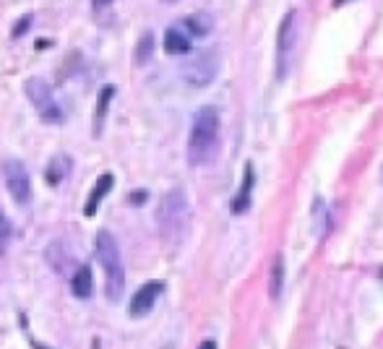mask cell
Segmentation results:
<instances>
[{"label":"cell","instance_id":"obj_1","mask_svg":"<svg viewBox=\"0 0 383 349\" xmlns=\"http://www.w3.org/2000/svg\"><path fill=\"white\" fill-rule=\"evenodd\" d=\"M219 110L211 105H204L196 110L191 122V136H188V162L193 167L209 164L219 151Z\"/></svg>","mask_w":383,"mask_h":349},{"label":"cell","instance_id":"obj_2","mask_svg":"<svg viewBox=\"0 0 383 349\" xmlns=\"http://www.w3.org/2000/svg\"><path fill=\"white\" fill-rule=\"evenodd\" d=\"M96 258L104 271V297L118 302L126 292V266H123L120 245L110 229L96 232Z\"/></svg>","mask_w":383,"mask_h":349},{"label":"cell","instance_id":"obj_3","mask_svg":"<svg viewBox=\"0 0 383 349\" xmlns=\"http://www.w3.org/2000/svg\"><path fill=\"white\" fill-rule=\"evenodd\" d=\"M188 195L183 188H172L162 195L160 209H157V224H160V235L167 245H175L177 240H183L185 227H188Z\"/></svg>","mask_w":383,"mask_h":349},{"label":"cell","instance_id":"obj_4","mask_svg":"<svg viewBox=\"0 0 383 349\" xmlns=\"http://www.w3.org/2000/svg\"><path fill=\"white\" fill-rule=\"evenodd\" d=\"M24 91L26 97H29V102H32V107L40 113V118L45 122H63V110H60V105L55 102V94H52V86H50L45 79H29V81L24 84Z\"/></svg>","mask_w":383,"mask_h":349},{"label":"cell","instance_id":"obj_5","mask_svg":"<svg viewBox=\"0 0 383 349\" xmlns=\"http://www.w3.org/2000/svg\"><path fill=\"white\" fill-rule=\"evenodd\" d=\"M3 178H6V188H9L11 198H13L18 206H29V203H32V178H29L24 162L6 159V162H3Z\"/></svg>","mask_w":383,"mask_h":349},{"label":"cell","instance_id":"obj_6","mask_svg":"<svg viewBox=\"0 0 383 349\" xmlns=\"http://www.w3.org/2000/svg\"><path fill=\"white\" fill-rule=\"evenodd\" d=\"M292 50H295V11H289L282 18L279 34H277V79L284 81L292 63Z\"/></svg>","mask_w":383,"mask_h":349},{"label":"cell","instance_id":"obj_7","mask_svg":"<svg viewBox=\"0 0 383 349\" xmlns=\"http://www.w3.org/2000/svg\"><path fill=\"white\" fill-rule=\"evenodd\" d=\"M216 71H219V60H216L214 52H199V55L191 57V60L183 65L185 81L191 84V86H199V89L214 81Z\"/></svg>","mask_w":383,"mask_h":349},{"label":"cell","instance_id":"obj_8","mask_svg":"<svg viewBox=\"0 0 383 349\" xmlns=\"http://www.w3.org/2000/svg\"><path fill=\"white\" fill-rule=\"evenodd\" d=\"M162 292H165V285H162V282H146L144 287H138L136 294H133V300H131V316L133 318L149 316Z\"/></svg>","mask_w":383,"mask_h":349},{"label":"cell","instance_id":"obj_9","mask_svg":"<svg viewBox=\"0 0 383 349\" xmlns=\"http://www.w3.org/2000/svg\"><path fill=\"white\" fill-rule=\"evenodd\" d=\"M165 52L167 55H188L191 52V34L183 32V29H167L165 32Z\"/></svg>","mask_w":383,"mask_h":349},{"label":"cell","instance_id":"obj_10","mask_svg":"<svg viewBox=\"0 0 383 349\" xmlns=\"http://www.w3.org/2000/svg\"><path fill=\"white\" fill-rule=\"evenodd\" d=\"M112 185H115V178H112V175H102V178L96 180L94 190H91V193H89V198H87V206H84V214H87V217H94V214H96V209H99V201H102L104 195L110 193V190H112Z\"/></svg>","mask_w":383,"mask_h":349},{"label":"cell","instance_id":"obj_11","mask_svg":"<svg viewBox=\"0 0 383 349\" xmlns=\"http://www.w3.org/2000/svg\"><path fill=\"white\" fill-rule=\"evenodd\" d=\"M71 290L76 297H81V300L91 297V292H94V276H91V268L89 266L76 268V274H73V279H71Z\"/></svg>","mask_w":383,"mask_h":349},{"label":"cell","instance_id":"obj_12","mask_svg":"<svg viewBox=\"0 0 383 349\" xmlns=\"http://www.w3.org/2000/svg\"><path fill=\"white\" fill-rule=\"evenodd\" d=\"M282 290H284V256L277 253L272 263V274H269V297L274 302H279Z\"/></svg>","mask_w":383,"mask_h":349},{"label":"cell","instance_id":"obj_13","mask_svg":"<svg viewBox=\"0 0 383 349\" xmlns=\"http://www.w3.org/2000/svg\"><path fill=\"white\" fill-rule=\"evenodd\" d=\"M250 190H253V167L248 164L245 167V183H243L240 193L235 195V201H232V214L248 212V206H250Z\"/></svg>","mask_w":383,"mask_h":349},{"label":"cell","instance_id":"obj_14","mask_svg":"<svg viewBox=\"0 0 383 349\" xmlns=\"http://www.w3.org/2000/svg\"><path fill=\"white\" fill-rule=\"evenodd\" d=\"M112 94H115V86H102V89H99V97H96V113H94V133L102 130L104 115H107V110H110Z\"/></svg>","mask_w":383,"mask_h":349},{"label":"cell","instance_id":"obj_15","mask_svg":"<svg viewBox=\"0 0 383 349\" xmlns=\"http://www.w3.org/2000/svg\"><path fill=\"white\" fill-rule=\"evenodd\" d=\"M71 159L68 156H55L52 162H50V167H48V180H50V185H60L63 183V178H65V172H68V167H71Z\"/></svg>","mask_w":383,"mask_h":349},{"label":"cell","instance_id":"obj_16","mask_svg":"<svg viewBox=\"0 0 383 349\" xmlns=\"http://www.w3.org/2000/svg\"><path fill=\"white\" fill-rule=\"evenodd\" d=\"M185 26L191 29L193 37H204V34H209V29H211V18L204 16V13H196V16H191L185 21Z\"/></svg>","mask_w":383,"mask_h":349},{"label":"cell","instance_id":"obj_17","mask_svg":"<svg viewBox=\"0 0 383 349\" xmlns=\"http://www.w3.org/2000/svg\"><path fill=\"white\" fill-rule=\"evenodd\" d=\"M152 50H154V34L152 32H146L141 34V42H138V47H136V63H146L149 57H152Z\"/></svg>","mask_w":383,"mask_h":349},{"label":"cell","instance_id":"obj_18","mask_svg":"<svg viewBox=\"0 0 383 349\" xmlns=\"http://www.w3.org/2000/svg\"><path fill=\"white\" fill-rule=\"evenodd\" d=\"M29 24H32V16H24V18H18L16 21V26H13V37H21V32H26L29 29Z\"/></svg>","mask_w":383,"mask_h":349},{"label":"cell","instance_id":"obj_19","mask_svg":"<svg viewBox=\"0 0 383 349\" xmlns=\"http://www.w3.org/2000/svg\"><path fill=\"white\" fill-rule=\"evenodd\" d=\"M199 349H216V344H214L211 339H209V341H204V344H201Z\"/></svg>","mask_w":383,"mask_h":349},{"label":"cell","instance_id":"obj_20","mask_svg":"<svg viewBox=\"0 0 383 349\" xmlns=\"http://www.w3.org/2000/svg\"><path fill=\"white\" fill-rule=\"evenodd\" d=\"M107 3H112V0H94V8H102V6H107Z\"/></svg>","mask_w":383,"mask_h":349},{"label":"cell","instance_id":"obj_21","mask_svg":"<svg viewBox=\"0 0 383 349\" xmlns=\"http://www.w3.org/2000/svg\"><path fill=\"white\" fill-rule=\"evenodd\" d=\"M32 347L34 349H50V347H42V344H37V341H32Z\"/></svg>","mask_w":383,"mask_h":349},{"label":"cell","instance_id":"obj_22","mask_svg":"<svg viewBox=\"0 0 383 349\" xmlns=\"http://www.w3.org/2000/svg\"><path fill=\"white\" fill-rule=\"evenodd\" d=\"M344 3H350V0H334V6H344Z\"/></svg>","mask_w":383,"mask_h":349},{"label":"cell","instance_id":"obj_23","mask_svg":"<svg viewBox=\"0 0 383 349\" xmlns=\"http://www.w3.org/2000/svg\"><path fill=\"white\" fill-rule=\"evenodd\" d=\"M94 349H99V341H96V339H94Z\"/></svg>","mask_w":383,"mask_h":349},{"label":"cell","instance_id":"obj_24","mask_svg":"<svg viewBox=\"0 0 383 349\" xmlns=\"http://www.w3.org/2000/svg\"><path fill=\"white\" fill-rule=\"evenodd\" d=\"M165 3H175V0H165Z\"/></svg>","mask_w":383,"mask_h":349}]
</instances>
